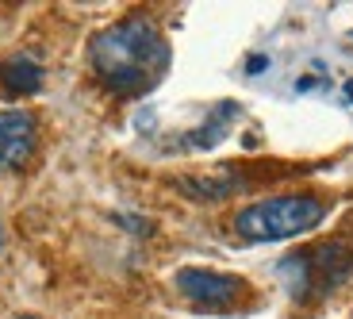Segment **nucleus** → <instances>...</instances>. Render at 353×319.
I'll use <instances>...</instances> for the list:
<instances>
[{"instance_id":"obj_1","label":"nucleus","mask_w":353,"mask_h":319,"mask_svg":"<svg viewBox=\"0 0 353 319\" xmlns=\"http://www.w3.org/2000/svg\"><path fill=\"white\" fill-rule=\"evenodd\" d=\"M88 62L112 93L119 97H142L161 81L169 66V46L161 31L142 16L119 19L104 27L88 43Z\"/></svg>"},{"instance_id":"obj_2","label":"nucleus","mask_w":353,"mask_h":319,"mask_svg":"<svg viewBox=\"0 0 353 319\" xmlns=\"http://www.w3.org/2000/svg\"><path fill=\"white\" fill-rule=\"evenodd\" d=\"M323 215H327V204L315 196H273V200H257L242 208L234 231L250 242H281L311 231Z\"/></svg>"},{"instance_id":"obj_3","label":"nucleus","mask_w":353,"mask_h":319,"mask_svg":"<svg viewBox=\"0 0 353 319\" xmlns=\"http://www.w3.org/2000/svg\"><path fill=\"white\" fill-rule=\"evenodd\" d=\"M176 289L196 304V308H230L242 296V277L234 273H215V269H200V266H185L176 269Z\"/></svg>"},{"instance_id":"obj_4","label":"nucleus","mask_w":353,"mask_h":319,"mask_svg":"<svg viewBox=\"0 0 353 319\" xmlns=\"http://www.w3.org/2000/svg\"><path fill=\"white\" fill-rule=\"evenodd\" d=\"M35 151V115L8 108L0 112V173L19 169Z\"/></svg>"},{"instance_id":"obj_5","label":"nucleus","mask_w":353,"mask_h":319,"mask_svg":"<svg viewBox=\"0 0 353 319\" xmlns=\"http://www.w3.org/2000/svg\"><path fill=\"white\" fill-rule=\"evenodd\" d=\"M0 85H4L12 97H31V93L43 89V70H39V62H31L27 54H12L8 62H0Z\"/></svg>"},{"instance_id":"obj_6","label":"nucleus","mask_w":353,"mask_h":319,"mask_svg":"<svg viewBox=\"0 0 353 319\" xmlns=\"http://www.w3.org/2000/svg\"><path fill=\"white\" fill-rule=\"evenodd\" d=\"M234 115H239V104H219V112H215L212 119L200 127V135H192V142H196V146H203V151H208V146H215V142L223 139V124H227V119H234Z\"/></svg>"},{"instance_id":"obj_7","label":"nucleus","mask_w":353,"mask_h":319,"mask_svg":"<svg viewBox=\"0 0 353 319\" xmlns=\"http://www.w3.org/2000/svg\"><path fill=\"white\" fill-rule=\"evenodd\" d=\"M265 70V58H250V73H261Z\"/></svg>"},{"instance_id":"obj_8","label":"nucleus","mask_w":353,"mask_h":319,"mask_svg":"<svg viewBox=\"0 0 353 319\" xmlns=\"http://www.w3.org/2000/svg\"><path fill=\"white\" fill-rule=\"evenodd\" d=\"M0 250H4V227H0Z\"/></svg>"},{"instance_id":"obj_9","label":"nucleus","mask_w":353,"mask_h":319,"mask_svg":"<svg viewBox=\"0 0 353 319\" xmlns=\"http://www.w3.org/2000/svg\"><path fill=\"white\" fill-rule=\"evenodd\" d=\"M23 319H35V316H23Z\"/></svg>"}]
</instances>
